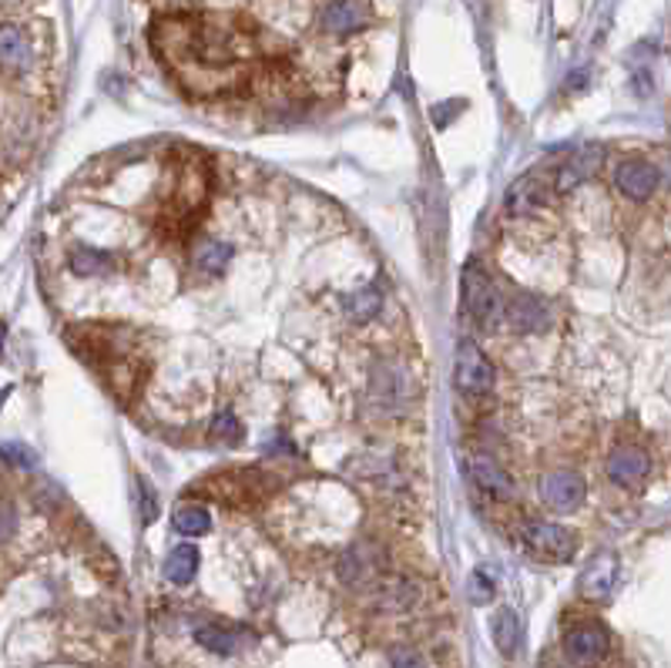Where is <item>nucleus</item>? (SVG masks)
<instances>
[{
  "label": "nucleus",
  "mask_w": 671,
  "mask_h": 668,
  "mask_svg": "<svg viewBox=\"0 0 671 668\" xmlns=\"http://www.w3.org/2000/svg\"><path fill=\"white\" fill-rule=\"evenodd\" d=\"M152 48L189 94L226 98L252 78L258 34L229 14H165L152 24Z\"/></svg>",
  "instance_id": "f257e3e1"
},
{
  "label": "nucleus",
  "mask_w": 671,
  "mask_h": 668,
  "mask_svg": "<svg viewBox=\"0 0 671 668\" xmlns=\"http://www.w3.org/2000/svg\"><path fill=\"white\" fill-rule=\"evenodd\" d=\"M212 196V162L199 148H175L159 196V229L165 236H185L199 226Z\"/></svg>",
  "instance_id": "f03ea898"
},
{
  "label": "nucleus",
  "mask_w": 671,
  "mask_h": 668,
  "mask_svg": "<svg viewBox=\"0 0 671 668\" xmlns=\"http://www.w3.org/2000/svg\"><path fill=\"white\" fill-rule=\"evenodd\" d=\"M71 346L91 369L104 377V383L122 400H135L144 380V360L131 346V332L118 326L85 323L67 332Z\"/></svg>",
  "instance_id": "7ed1b4c3"
},
{
  "label": "nucleus",
  "mask_w": 671,
  "mask_h": 668,
  "mask_svg": "<svg viewBox=\"0 0 671 668\" xmlns=\"http://www.w3.org/2000/svg\"><path fill=\"white\" fill-rule=\"evenodd\" d=\"M279 491V480L269 470H255V467H242V470H218L192 488V494H205L212 501H221L229 507H252L258 501H266Z\"/></svg>",
  "instance_id": "20e7f679"
},
{
  "label": "nucleus",
  "mask_w": 671,
  "mask_h": 668,
  "mask_svg": "<svg viewBox=\"0 0 671 668\" xmlns=\"http://www.w3.org/2000/svg\"><path fill=\"white\" fill-rule=\"evenodd\" d=\"M464 300H467V310H470L473 323L483 326V329H497L507 319L504 292L483 266H470L464 273Z\"/></svg>",
  "instance_id": "39448f33"
},
{
  "label": "nucleus",
  "mask_w": 671,
  "mask_h": 668,
  "mask_svg": "<svg viewBox=\"0 0 671 668\" xmlns=\"http://www.w3.org/2000/svg\"><path fill=\"white\" fill-rule=\"evenodd\" d=\"M454 383L464 396H483L494 387V366L473 340H460L457 363H454Z\"/></svg>",
  "instance_id": "423d86ee"
},
{
  "label": "nucleus",
  "mask_w": 671,
  "mask_h": 668,
  "mask_svg": "<svg viewBox=\"0 0 671 668\" xmlns=\"http://www.w3.org/2000/svg\"><path fill=\"white\" fill-rule=\"evenodd\" d=\"M524 544L544 562H571L574 551H578L574 531L565 525H554V521H528Z\"/></svg>",
  "instance_id": "0eeeda50"
},
{
  "label": "nucleus",
  "mask_w": 671,
  "mask_h": 668,
  "mask_svg": "<svg viewBox=\"0 0 671 668\" xmlns=\"http://www.w3.org/2000/svg\"><path fill=\"white\" fill-rule=\"evenodd\" d=\"M608 648H611V639L605 632V625L598 621H578L565 635V655L578 668H594L608 655Z\"/></svg>",
  "instance_id": "6e6552de"
},
{
  "label": "nucleus",
  "mask_w": 671,
  "mask_h": 668,
  "mask_svg": "<svg viewBox=\"0 0 671 668\" xmlns=\"http://www.w3.org/2000/svg\"><path fill=\"white\" fill-rule=\"evenodd\" d=\"M661 172L645 159H624L615 165V189L631 202H648L658 189Z\"/></svg>",
  "instance_id": "1a4fd4ad"
},
{
  "label": "nucleus",
  "mask_w": 671,
  "mask_h": 668,
  "mask_svg": "<svg viewBox=\"0 0 671 668\" xmlns=\"http://www.w3.org/2000/svg\"><path fill=\"white\" fill-rule=\"evenodd\" d=\"M651 470V461L642 448H635V443H621V448L611 451L608 457V477H611V484L618 488H628V491H635L645 484V477Z\"/></svg>",
  "instance_id": "9d476101"
},
{
  "label": "nucleus",
  "mask_w": 671,
  "mask_h": 668,
  "mask_svg": "<svg viewBox=\"0 0 671 668\" xmlns=\"http://www.w3.org/2000/svg\"><path fill=\"white\" fill-rule=\"evenodd\" d=\"M541 497L550 511L557 514H571L584 501V480L574 470H550L541 484Z\"/></svg>",
  "instance_id": "9b49d317"
},
{
  "label": "nucleus",
  "mask_w": 671,
  "mask_h": 668,
  "mask_svg": "<svg viewBox=\"0 0 671 668\" xmlns=\"http://www.w3.org/2000/svg\"><path fill=\"white\" fill-rule=\"evenodd\" d=\"M470 480H473V488L491 501H510L514 497L510 474L491 454H473L470 457Z\"/></svg>",
  "instance_id": "f8f14e48"
},
{
  "label": "nucleus",
  "mask_w": 671,
  "mask_h": 668,
  "mask_svg": "<svg viewBox=\"0 0 671 668\" xmlns=\"http://www.w3.org/2000/svg\"><path fill=\"white\" fill-rule=\"evenodd\" d=\"M514 332H544L550 323V310L544 300L531 292H517L507 300V319H504Z\"/></svg>",
  "instance_id": "ddd939ff"
},
{
  "label": "nucleus",
  "mask_w": 671,
  "mask_h": 668,
  "mask_svg": "<svg viewBox=\"0 0 671 668\" xmlns=\"http://www.w3.org/2000/svg\"><path fill=\"white\" fill-rule=\"evenodd\" d=\"M340 575L346 584L353 588H363V584H377L383 578V562L372 544H356L343 554L340 562Z\"/></svg>",
  "instance_id": "4468645a"
},
{
  "label": "nucleus",
  "mask_w": 671,
  "mask_h": 668,
  "mask_svg": "<svg viewBox=\"0 0 671 668\" xmlns=\"http://www.w3.org/2000/svg\"><path fill=\"white\" fill-rule=\"evenodd\" d=\"M605 152L598 144H587V148H578L571 159H565V165L557 168V178H554V189L557 192H574L581 181H587L594 172H598Z\"/></svg>",
  "instance_id": "2eb2a0df"
},
{
  "label": "nucleus",
  "mask_w": 671,
  "mask_h": 668,
  "mask_svg": "<svg viewBox=\"0 0 671 668\" xmlns=\"http://www.w3.org/2000/svg\"><path fill=\"white\" fill-rule=\"evenodd\" d=\"M547 202H550V192H547V181L541 175H520L507 189V196H504V209L510 215L534 212V209H541Z\"/></svg>",
  "instance_id": "dca6fc26"
},
{
  "label": "nucleus",
  "mask_w": 671,
  "mask_h": 668,
  "mask_svg": "<svg viewBox=\"0 0 671 668\" xmlns=\"http://www.w3.org/2000/svg\"><path fill=\"white\" fill-rule=\"evenodd\" d=\"M618 581V558L615 554H598L581 575V595L591 602H605Z\"/></svg>",
  "instance_id": "f3484780"
},
{
  "label": "nucleus",
  "mask_w": 671,
  "mask_h": 668,
  "mask_svg": "<svg viewBox=\"0 0 671 668\" xmlns=\"http://www.w3.org/2000/svg\"><path fill=\"white\" fill-rule=\"evenodd\" d=\"M366 24H369L366 11L359 4H353V0H329V4L322 8V14H319V27L326 34H336V37L356 34Z\"/></svg>",
  "instance_id": "a211bd4d"
},
{
  "label": "nucleus",
  "mask_w": 671,
  "mask_h": 668,
  "mask_svg": "<svg viewBox=\"0 0 671 668\" xmlns=\"http://www.w3.org/2000/svg\"><path fill=\"white\" fill-rule=\"evenodd\" d=\"M0 61H4L8 74H24L34 64V48L27 41V34L17 24H4V34H0Z\"/></svg>",
  "instance_id": "6ab92c4d"
},
{
  "label": "nucleus",
  "mask_w": 671,
  "mask_h": 668,
  "mask_svg": "<svg viewBox=\"0 0 671 668\" xmlns=\"http://www.w3.org/2000/svg\"><path fill=\"white\" fill-rule=\"evenodd\" d=\"M369 390L380 403L387 406H400L403 403V393H406V374L396 366V363H380L377 374L369 380Z\"/></svg>",
  "instance_id": "aec40b11"
},
{
  "label": "nucleus",
  "mask_w": 671,
  "mask_h": 668,
  "mask_svg": "<svg viewBox=\"0 0 671 668\" xmlns=\"http://www.w3.org/2000/svg\"><path fill=\"white\" fill-rule=\"evenodd\" d=\"M192 263H195V269L205 273V276L226 273V266L232 263V245L221 242V239H202V242L192 249Z\"/></svg>",
  "instance_id": "412c9836"
},
{
  "label": "nucleus",
  "mask_w": 671,
  "mask_h": 668,
  "mask_svg": "<svg viewBox=\"0 0 671 668\" xmlns=\"http://www.w3.org/2000/svg\"><path fill=\"white\" fill-rule=\"evenodd\" d=\"M377 602L387 612H406L409 605L417 602V588L409 584L406 578H380L377 581Z\"/></svg>",
  "instance_id": "4be33fe9"
},
{
  "label": "nucleus",
  "mask_w": 671,
  "mask_h": 668,
  "mask_svg": "<svg viewBox=\"0 0 671 668\" xmlns=\"http://www.w3.org/2000/svg\"><path fill=\"white\" fill-rule=\"evenodd\" d=\"M199 575V551L192 544H181L175 547L168 558H165V578L172 584H189Z\"/></svg>",
  "instance_id": "5701e85b"
},
{
  "label": "nucleus",
  "mask_w": 671,
  "mask_h": 668,
  "mask_svg": "<svg viewBox=\"0 0 671 668\" xmlns=\"http://www.w3.org/2000/svg\"><path fill=\"white\" fill-rule=\"evenodd\" d=\"M195 639H199V645H205V648L215 652V655H232V652L239 648V632H236V628L215 625V621L199 625V628H195Z\"/></svg>",
  "instance_id": "b1692460"
},
{
  "label": "nucleus",
  "mask_w": 671,
  "mask_h": 668,
  "mask_svg": "<svg viewBox=\"0 0 671 668\" xmlns=\"http://www.w3.org/2000/svg\"><path fill=\"white\" fill-rule=\"evenodd\" d=\"M172 525H175V531L185 534V538H202V534H208V528H212V517H208V511L199 507V504H181V507L175 511V517H172Z\"/></svg>",
  "instance_id": "393cba45"
},
{
  "label": "nucleus",
  "mask_w": 671,
  "mask_h": 668,
  "mask_svg": "<svg viewBox=\"0 0 671 668\" xmlns=\"http://www.w3.org/2000/svg\"><path fill=\"white\" fill-rule=\"evenodd\" d=\"M494 642H497V648H501L504 655H514V652H517V645H520V618H517V612L501 608V612L494 615Z\"/></svg>",
  "instance_id": "a878e982"
},
{
  "label": "nucleus",
  "mask_w": 671,
  "mask_h": 668,
  "mask_svg": "<svg viewBox=\"0 0 671 668\" xmlns=\"http://www.w3.org/2000/svg\"><path fill=\"white\" fill-rule=\"evenodd\" d=\"M71 269L78 276H101L111 269V255L101 249H74L71 252Z\"/></svg>",
  "instance_id": "bb28decb"
},
{
  "label": "nucleus",
  "mask_w": 671,
  "mask_h": 668,
  "mask_svg": "<svg viewBox=\"0 0 671 668\" xmlns=\"http://www.w3.org/2000/svg\"><path fill=\"white\" fill-rule=\"evenodd\" d=\"M242 437H245V430H242V424H239L236 414H218V417H212V424H208V440H212V443L232 448V443H239Z\"/></svg>",
  "instance_id": "cd10ccee"
},
{
  "label": "nucleus",
  "mask_w": 671,
  "mask_h": 668,
  "mask_svg": "<svg viewBox=\"0 0 671 668\" xmlns=\"http://www.w3.org/2000/svg\"><path fill=\"white\" fill-rule=\"evenodd\" d=\"M346 310L353 313V319H369V316H377V310H380V292H377V289L353 292L350 300H346Z\"/></svg>",
  "instance_id": "c85d7f7f"
},
{
  "label": "nucleus",
  "mask_w": 671,
  "mask_h": 668,
  "mask_svg": "<svg viewBox=\"0 0 671 668\" xmlns=\"http://www.w3.org/2000/svg\"><path fill=\"white\" fill-rule=\"evenodd\" d=\"M470 598L477 602V605H488L491 598H494V584H491V578L488 575H473L470 578Z\"/></svg>",
  "instance_id": "c756f323"
},
{
  "label": "nucleus",
  "mask_w": 671,
  "mask_h": 668,
  "mask_svg": "<svg viewBox=\"0 0 671 668\" xmlns=\"http://www.w3.org/2000/svg\"><path fill=\"white\" fill-rule=\"evenodd\" d=\"M393 668H427V661H423V655L414 652V648H400V652L393 655Z\"/></svg>",
  "instance_id": "7c9ffc66"
},
{
  "label": "nucleus",
  "mask_w": 671,
  "mask_h": 668,
  "mask_svg": "<svg viewBox=\"0 0 671 668\" xmlns=\"http://www.w3.org/2000/svg\"><path fill=\"white\" fill-rule=\"evenodd\" d=\"M155 497H152V491H148V484L144 480H138V504H141V517L144 521H152L155 517V504H152Z\"/></svg>",
  "instance_id": "2f4dec72"
},
{
  "label": "nucleus",
  "mask_w": 671,
  "mask_h": 668,
  "mask_svg": "<svg viewBox=\"0 0 671 668\" xmlns=\"http://www.w3.org/2000/svg\"><path fill=\"white\" fill-rule=\"evenodd\" d=\"M668 175H671V165H668Z\"/></svg>",
  "instance_id": "473e14b6"
}]
</instances>
